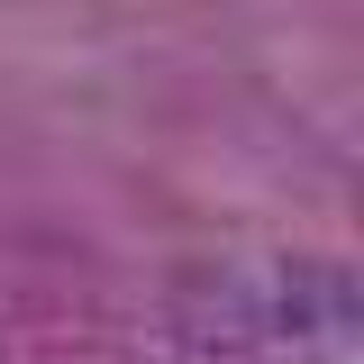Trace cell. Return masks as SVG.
Segmentation results:
<instances>
[{"label": "cell", "mask_w": 364, "mask_h": 364, "mask_svg": "<svg viewBox=\"0 0 364 364\" xmlns=\"http://www.w3.org/2000/svg\"><path fill=\"white\" fill-rule=\"evenodd\" d=\"M0 364H9V355H0Z\"/></svg>", "instance_id": "1"}]
</instances>
